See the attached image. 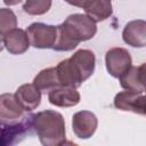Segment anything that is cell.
<instances>
[{"label": "cell", "mask_w": 146, "mask_h": 146, "mask_svg": "<svg viewBox=\"0 0 146 146\" xmlns=\"http://www.w3.org/2000/svg\"><path fill=\"white\" fill-rule=\"evenodd\" d=\"M83 9L86 15L92 18L96 23L107 19L113 11L111 0H88Z\"/></svg>", "instance_id": "4fadbf2b"}, {"label": "cell", "mask_w": 146, "mask_h": 146, "mask_svg": "<svg viewBox=\"0 0 146 146\" xmlns=\"http://www.w3.org/2000/svg\"><path fill=\"white\" fill-rule=\"evenodd\" d=\"M98 125V120L96 115L90 111L76 112L72 117V128L75 136L80 139L90 138Z\"/></svg>", "instance_id": "52a82bcc"}, {"label": "cell", "mask_w": 146, "mask_h": 146, "mask_svg": "<svg viewBox=\"0 0 146 146\" xmlns=\"http://www.w3.org/2000/svg\"><path fill=\"white\" fill-rule=\"evenodd\" d=\"M133 113H138V114H143L146 115V92L140 94L136 100L135 107H133Z\"/></svg>", "instance_id": "d6986e66"}, {"label": "cell", "mask_w": 146, "mask_h": 146, "mask_svg": "<svg viewBox=\"0 0 146 146\" xmlns=\"http://www.w3.org/2000/svg\"><path fill=\"white\" fill-rule=\"evenodd\" d=\"M33 130L44 146H60L65 144V121L60 113L46 110L32 114Z\"/></svg>", "instance_id": "3957f363"}, {"label": "cell", "mask_w": 146, "mask_h": 146, "mask_svg": "<svg viewBox=\"0 0 146 146\" xmlns=\"http://www.w3.org/2000/svg\"><path fill=\"white\" fill-rule=\"evenodd\" d=\"M26 112L18 103L15 95L2 94L0 96V119L1 123H9L21 120Z\"/></svg>", "instance_id": "ba28073f"}, {"label": "cell", "mask_w": 146, "mask_h": 146, "mask_svg": "<svg viewBox=\"0 0 146 146\" xmlns=\"http://www.w3.org/2000/svg\"><path fill=\"white\" fill-rule=\"evenodd\" d=\"M14 95L26 112L35 110L41 102V91L33 83L21 86Z\"/></svg>", "instance_id": "7c38bea8"}, {"label": "cell", "mask_w": 146, "mask_h": 146, "mask_svg": "<svg viewBox=\"0 0 146 146\" xmlns=\"http://www.w3.org/2000/svg\"><path fill=\"white\" fill-rule=\"evenodd\" d=\"M66 1L67 3L72 5V6H75V7H80V8H83L84 5L87 3L88 0H64Z\"/></svg>", "instance_id": "44dd1931"}, {"label": "cell", "mask_w": 146, "mask_h": 146, "mask_svg": "<svg viewBox=\"0 0 146 146\" xmlns=\"http://www.w3.org/2000/svg\"><path fill=\"white\" fill-rule=\"evenodd\" d=\"M49 103L58 107L75 106L80 102V94L74 87L60 86L48 94Z\"/></svg>", "instance_id": "8fae6325"}, {"label": "cell", "mask_w": 146, "mask_h": 146, "mask_svg": "<svg viewBox=\"0 0 146 146\" xmlns=\"http://www.w3.org/2000/svg\"><path fill=\"white\" fill-rule=\"evenodd\" d=\"M17 26V18L16 15L13 13V10L8 8H1L0 9V32L1 35L6 34L13 29H16Z\"/></svg>", "instance_id": "ac0fdd59"}, {"label": "cell", "mask_w": 146, "mask_h": 146, "mask_svg": "<svg viewBox=\"0 0 146 146\" xmlns=\"http://www.w3.org/2000/svg\"><path fill=\"white\" fill-rule=\"evenodd\" d=\"M119 79H120V84L123 89L135 91V92H139V94L145 92V89L141 86V83L139 81V78H138V67L131 66Z\"/></svg>", "instance_id": "9a60e30c"}, {"label": "cell", "mask_w": 146, "mask_h": 146, "mask_svg": "<svg viewBox=\"0 0 146 146\" xmlns=\"http://www.w3.org/2000/svg\"><path fill=\"white\" fill-rule=\"evenodd\" d=\"M2 36L3 47L13 55H21L30 47V39L27 32L22 29H13Z\"/></svg>", "instance_id": "9c48e42d"}, {"label": "cell", "mask_w": 146, "mask_h": 146, "mask_svg": "<svg viewBox=\"0 0 146 146\" xmlns=\"http://www.w3.org/2000/svg\"><path fill=\"white\" fill-rule=\"evenodd\" d=\"M7 6H15L17 3H19L22 0H2Z\"/></svg>", "instance_id": "7402d4cb"}, {"label": "cell", "mask_w": 146, "mask_h": 146, "mask_svg": "<svg viewBox=\"0 0 146 146\" xmlns=\"http://www.w3.org/2000/svg\"><path fill=\"white\" fill-rule=\"evenodd\" d=\"M26 32L32 47L38 49H48L54 48L57 40L58 29L54 25L33 23L27 27Z\"/></svg>", "instance_id": "5b68a950"}, {"label": "cell", "mask_w": 146, "mask_h": 146, "mask_svg": "<svg viewBox=\"0 0 146 146\" xmlns=\"http://www.w3.org/2000/svg\"><path fill=\"white\" fill-rule=\"evenodd\" d=\"M105 63L107 72L113 78H120L132 66V59L129 51L124 48H112L106 52Z\"/></svg>", "instance_id": "8992f818"}, {"label": "cell", "mask_w": 146, "mask_h": 146, "mask_svg": "<svg viewBox=\"0 0 146 146\" xmlns=\"http://www.w3.org/2000/svg\"><path fill=\"white\" fill-rule=\"evenodd\" d=\"M51 7V0H25L23 9L29 15H43Z\"/></svg>", "instance_id": "e0dca14e"}, {"label": "cell", "mask_w": 146, "mask_h": 146, "mask_svg": "<svg viewBox=\"0 0 146 146\" xmlns=\"http://www.w3.org/2000/svg\"><path fill=\"white\" fill-rule=\"evenodd\" d=\"M57 29V40L52 48L57 51L73 50L81 41L94 38L97 32L96 22L83 14L70 15Z\"/></svg>", "instance_id": "6da1fadb"}, {"label": "cell", "mask_w": 146, "mask_h": 146, "mask_svg": "<svg viewBox=\"0 0 146 146\" xmlns=\"http://www.w3.org/2000/svg\"><path fill=\"white\" fill-rule=\"evenodd\" d=\"M140 94L135 91H122L116 94L114 98V106L121 111H130L133 112V107L136 104V100Z\"/></svg>", "instance_id": "2e32d148"}, {"label": "cell", "mask_w": 146, "mask_h": 146, "mask_svg": "<svg viewBox=\"0 0 146 146\" xmlns=\"http://www.w3.org/2000/svg\"><path fill=\"white\" fill-rule=\"evenodd\" d=\"M138 78L146 92V63H143L140 66H138Z\"/></svg>", "instance_id": "ffe728a7"}, {"label": "cell", "mask_w": 146, "mask_h": 146, "mask_svg": "<svg viewBox=\"0 0 146 146\" xmlns=\"http://www.w3.org/2000/svg\"><path fill=\"white\" fill-rule=\"evenodd\" d=\"M32 130V115H24L21 120L14 122L1 123V145H15L31 135Z\"/></svg>", "instance_id": "277c9868"}, {"label": "cell", "mask_w": 146, "mask_h": 146, "mask_svg": "<svg viewBox=\"0 0 146 146\" xmlns=\"http://www.w3.org/2000/svg\"><path fill=\"white\" fill-rule=\"evenodd\" d=\"M123 41L131 47H146V21L136 19L129 22L122 32Z\"/></svg>", "instance_id": "30bf717a"}, {"label": "cell", "mask_w": 146, "mask_h": 146, "mask_svg": "<svg viewBox=\"0 0 146 146\" xmlns=\"http://www.w3.org/2000/svg\"><path fill=\"white\" fill-rule=\"evenodd\" d=\"M33 84L41 92H50L51 90L60 87L56 67H48L42 70L33 80Z\"/></svg>", "instance_id": "5bb4252c"}, {"label": "cell", "mask_w": 146, "mask_h": 146, "mask_svg": "<svg viewBox=\"0 0 146 146\" xmlns=\"http://www.w3.org/2000/svg\"><path fill=\"white\" fill-rule=\"evenodd\" d=\"M96 65L95 54L89 49H80L70 58L64 59L56 66L57 75L62 86L79 88L89 79Z\"/></svg>", "instance_id": "7a4b0ae2"}]
</instances>
